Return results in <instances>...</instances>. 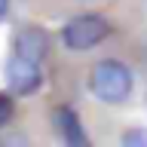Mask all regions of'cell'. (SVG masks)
Returning a JSON list of instances; mask_svg holds the SVG:
<instances>
[{
    "mask_svg": "<svg viewBox=\"0 0 147 147\" xmlns=\"http://www.w3.org/2000/svg\"><path fill=\"white\" fill-rule=\"evenodd\" d=\"M132 71H129L123 61L117 58H104L92 67V77H89V89L92 95L104 104H123V101L132 95Z\"/></svg>",
    "mask_w": 147,
    "mask_h": 147,
    "instance_id": "1",
    "label": "cell"
},
{
    "mask_svg": "<svg viewBox=\"0 0 147 147\" xmlns=\"http://www.w3.org/2000/svg\"><path fill=\"white\" fill-rule=\"evenodd\" d=\"M110 22L104 16H74L67 25L61 28V43L71 52H89L92 46H98L101 40H107Z\"/></svg>",
    "mask_w": 147,
    "mask_h": 147,
    "instance_id": "2",
    "label": "cell"
},
{
    "mask_svg": "<svg viewBox=\"0 0 147 147\" xmlns=\"http://www.w3.org/2000/svg\"><path fill=\"white\" fill-rule=\"evenodd\" d=\"M6 83H9V92H16V95H34L40 86H43V74H40V64L37 61H28L22 58L18 52H12L6 58Z\"/></svg>",
    "mask_w": 147,
    "mask_h": 147,
    "instance_id": "3",
    "label": "cell"
},
{
    "mask_svg": "<svg viewBox=\"0 0 147 147\" xmlns=\"http://www.w3.org/2000/svg\"><path fill=\"white\" fill-rule=\"evenodd\" d=\"M52 123H55V132L61 135V141L67 147H86L89 144V138H86V132H83V123L80 117H77V110L74 107H55L52 110Z\"/></svg>",
    "mask_w": 147,
    "mask_h": 147,
    "instance_id": "4",
    "label": "cell"
},
{
    "mask_svg": "<svg viewBox=\"0 0 147 147\" xmlns=\"http://www.w3.org/2000/svg\"><path fill=\"white\" fill-rule=\"evenodd\" d=\"M16 52L28 61H43L46 52H49V34H46L43 28H25V31H18L16 34Z\"/></svg>",
    "mask_w": 147,
    "mask_h": 147,
    "instance_id": "5",
    "label": "cell"
},
{
    "mask_svg": "<svg viewBox=\"0 0 147 147\" xmlns=\"http://www.w3.org/2000/svg\"><path fill=\"white\" fill-rule=\"evenodd\" d=\"M123 147H147V132L144 129H129V132H123Z\"/></svg>",
    "mask_w": 147,
    "mask_h": 147,
    "instance_id": "6",
    "label": "cell"
},
{
    "mask_svg": "<svg viewBox=\"0 0 147 147\" xmlns=\"http://www.w3.org/2000/svg\"><path fill=\"white\" fill-rule=\"evenodd\" d=\"M12 113H16V104H12V95H9V92H0V129L6 126L9 119H12Z\"/></svg>",
    "mask_w": 147,
    "mask_h": 147,
    "instance_id": "7",
    "label": "cell"
},
{
    "mask_svg": "<svg viewBox=\"0 0 147 147\" xmlns=\"http://www.w3.org/2000/svg\"><path fill=\"white\" fill-rule=\"evenodd\" d=\"M6 12H9V0H0V18L6 16Z\"/></svg>",
    "mask_w": 147,
    "mask_h": 147,
    "instance_id": "8",
    "label": "cell"
}]
</instances>
